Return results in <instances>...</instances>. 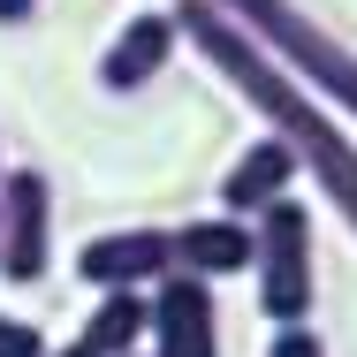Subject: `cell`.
Listing matches in <instances>:
<instances>
[{
    "mask_svg": "<svg viewBox=\"0 0 357 357\" xmlns=\"http://www.w3.org/2000/svg\"><path fill=\"white\" fill-rule=\"evenodd\" d=\"M0 175H8V160H0Z\"/></svg>",
    "mask_w": 357,
    "mask_h": 357,
    "instance_id": "5bb4252c",
    "label": "cell"
},
{
    "mask_svg": "<svg viewBox=\"0 0 357 357\" xmlns=\"http://www.w3.org/2000/svg\"><path fill=\"white\" fill-rule=\"evenodd\" d=\"M0 357H46V335L15 312H0Z\"/></svg>",
    "mask_w": 357,
    "mask_h": 357,
    "instance_id": "8fae6325",
    "label": "cell"
},
{
    "mask_svg": "<svg viewBox=\"0 0 357 357\" xmlns=\"http://www.w3.org/2000/svg\"><path fill=\"white\" fill-rule=\"evenodd\" d=\"M220 8H228V15H236V23L312 91V99L342 107V114L357 122V54L335 38V31H319L296 0H220Z\"/></svg>",
    "mask_w": 357,
    "mask_h": 357,
    "instance_id": "7a4b0ae2",
    "label": "cell"
},
{
    "mask_svg": "<svg viewBox=\"0 0 357 357\" xmlns=\"http://www.w3.org/2000/svg\"><path fill=\"white\" fill-rule=\"evenodd\" d=\"M76 274L99 289H160L175 274V236L167 228H107V236H91L84 251H76Z\"/></svg>",
    "mask_w": 357,
    "mask_h": 357,
    "instance_id": "8992f818",
    "label": "cell"
},
{
    "mask_svg": "<svg viewBox=\"0 0 357 357\" xmlns=\"http://www.w3.org/2000/svg\"><path fill=\"white\" fill-rule=\"evenodd\" d=\"M251 236H259V259H251L259 312L274 327H304L312 319V213H304V198L266 206V213L251 220Z\"/></svg>",
    "mask_w": 357,
    "mask_h": 357,
    "instance_id": "3957f363",
    "label": "cell"
},
{
    "mask_svg": "<svg viewBox=\"0 0 357 357\" xmlns=\"http://www.w3.org/2000/svg\"><path fill=\"white\" fill-rule=\"evenodd\" d=\"M296 152H289L274 130L266 137H251L236 160H228V175H220V213H236V220H259L266 206H282V198H296Z\"/></svg>",
    "mask_w": 357,
    "mask_h": 357,
    "instance_id": "52a82bcc",
    "label": "cell"
},
{
    "mask_svg": "<svg viewBox=\"0 0 357 357\" xmlns=\"http://www.w3.org/2000/svg\"><path fill=\"white\" fill-rule=\"evenodd\" d=\"M144 357H220L213 282L167 274L160 289H144Z\"/></svg>",
    "mask_w": 357,
    "mask_h": 357,
    "instance_id": "5b68a950",
    "label": "cell"
},
{
    "mask_svg": "<svg viewBox=\"0 0 357 357\" xmlns=\"http://www.w3.org/2000/svg\"><path fill=\"white\" fill-rule=\"evenodd\" d=\"M266 357H327V342H319L312 327H274V350Z\"/></svg>",
    "mask_w": 357,
    "mask_h": 357,
    "instance_id": "7c38bea8",
    "label": "cell"
},
{
    "mask_svg": "<svg viewBox=\"0 0 357 357\" xmlns=\"http://www.w3.org/2000/svg\"><path fill=\"white\" fill-rule=\"evenodd\" d=\"M54 266V183L38 167L0 175V274L8 282H46Z\"/></svg>",
    "mask_w": 357,
    "mask_h": 357,
    "instance_id": "277c9868",
    "label": "cell"
},
{
    "mask_svg": "<svg viewBox=\"0 0 357 357\" xmlns=\"http://www.w3.org/2000/svg\"><path fill=\"white\" fill-rule=\"evenodd\" d=\"M175 46H183L175 15H160V8L130 15V23L114 31V46L99 54V91H144L152 76H160L167 61H175Z\"/></svg>",
    "mask_w": 357,
    "mask_h": 357,
    "instance_id": "ba28073f",
    "label": "cell"
},
{
    "mask_svg": "<svg viewBox=\"0 0 357 357\" xmlns=\"http://www.w3.org/2000/svg\"><path fill=\"white\" fill-rule=\"evenodd\" d=\"M167 236H175V274H198V282H228V274H243V266L259 259L251 220H236V213L183 220V228H167Z\"/></svg>",
    "mask_w": 357,
    "mask_h": 357,
    "instance_id": "9c48e42d",
    "label": "cell"
},
{
    "mask_svg": "<svg viewBox=\"0 0 357 357\" xmlns=\"http://www.w3.org/2000/svg\"><path fill=\"white\" fill-rule=\"evenodd\" d=\"M175 31H183V46H198V54L243 91V107L266 114V130L296 152V167L319 183V198H327V206L342 213V228L357 236V144H350V130L327 114V99H312L220 0H183Z\"/></svg>",
    "mask_w": 357,
    "mask_h": 357,
    "instance_id": "6da1fadb",
    "label": "cell"
},
{
    "mask_svg": "<svg viewBox=\"0 0 357 357\" xmlns=\"http://www.w3.org/2000/svg\"><path fill=\"white\" fill-rule=\"evenodd\" d=\"M130 357H144V350H130Z\"/></svg>",
    "mask_w": 357,
    "mask_h": 357,
    "instance_id": "9a60e30c",
    "label": "cell"
},
{
    "mask_svg": "<svg viewBox=\"0 0 357 357\" xmlns=\"http://www.w3.org/2000/svg\"><path fill=\"white\" fill-rule=\"evenodd\" d=\"M31 15H38V0H0V23H8V31H15V23H31Z\"/></svg>",
    "mask_w": 357,
    "mask_h": 357,
    "instance_id": "4fadbf2b",
    "label": "cell"
},
{
    "mask_svg": "<svg viewBox=\"0 0 357 357\" xmlns=\"http://www.w3.org/2000/svg\"><path fill=\"white\" fill-rule=\"evenodd\" d=\"M130 350H144V296L137 289H107L91 304V319L46 357H130Z\"/></svg>",
    "mask_w": 357,
    "mask_h": 357,
    "instance_id": "30bf717a",
    "label": "cell"
}]
</instances>
